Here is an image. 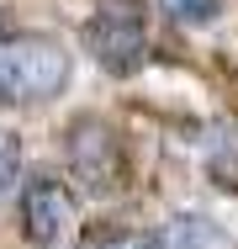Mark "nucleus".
I'll return each mask as SVG.
<instances>
[{
    "label": "nucleus",
    "mask_w": 238,
    "mask_h": 249,
    "mask_svg": "<svg viewBox=\"0 0 238 249\" xmlns=\"http://www.w3.org/2000/svg\"><path fill=\"white\" fill-rule=\"evenodd\" d=\"M80 37H85V53H90L106 74H117V80L138 74L143 64H148V27H143L138 11H127V5L95 11Z\"/></svg>",
    "instance_id": "f03ea898"
},
{
    "label": "nucleus",
    "mask_w": 238,
    "mask_h": 249,
    "mask_svg": "<svg viewBox=\"0 0 238 249\" xmlns=\"http://www.w3.org/2000/svg\"><path fill=\"white\" fill-rule=\"evenodd\" d=\"M11 180H16V149H11L5 138H0V196L11 191Z\"/></svg>",
    "instance_id": "0eeeda50"
},
{
    "label": "nucleus",
    "mask_w": 238,
    "mask_h": 249,
    "mask_svg": "<svg viewBox=\"0 0 238 249\" xmlns=\"http://www.w3.org/2000/svg\"><path fill=\"white\" fill-rule=\"evenodd\" d=\"M159 11L180 27H212L222 16V0H159Z\"/></svg>",
    "instance_id": "39448f33"
},
{
    "label": "nucleus",
    "mask_w": 238,
    "mask_h": 249,
    "mask_svg": "<svg viewBox=\"0 0 238 249\" xmlns=\"http://www.w3.org/2000/svg\"><path fill=\"white\" fill-rule=\"evenodd\" d=\"M64 154H69V175H74V180H80L90 196L111 191V186H117V175H122L117 138H111V127H106V122H95V117H80V122H69Z\"/></svg>",
    "instance_id": "7ed1b4c3"
},
{
    "label": "nucleus",
    "mask_w": 238,
    "mask_h": 249,
    "mask_svg": "<svg viewBox=\"0 0 238 249\" xmlns=\"http://www.w3.org/2000/svg\"><path fill=\"white\" fill-rule=\"evenodd\" d=\"M85 249H164L159 233H138V228H117V233H101Z\"/></svg>",
    "instance_id": "423d86ee"
},
{
    "label": "nucleus",
    "mask_w": 238,
    "mask_h": 249,
    "mask_svg": "<svg viewBox=\"0 0 238 249\" xmlns=\"http://www.w3.org/2000/svg\"><path fill=\"white\" fill-rule=\"evenodd\" d=\"M69 85V53L48 32H0V106H32Z\"/></svg>",
    "instance_id": "f257e3e1"
},
{
    "label": "nucleus",
    "mask_w": 238,
    "mask_h": 249,
    "mask_svg": "<svg viewBox=\"0 0 238 249\" xmlns=\"http://www.w3.org/2000/svg\"><path fill=\"white\" fill-rule=\"evenodd\" d=\"M74 228V191L53 175H32L21 186V233L37 249H58Z\"/></svg>",
    "instance_id": "20e7f679"
}]
</instances>
